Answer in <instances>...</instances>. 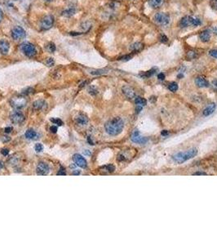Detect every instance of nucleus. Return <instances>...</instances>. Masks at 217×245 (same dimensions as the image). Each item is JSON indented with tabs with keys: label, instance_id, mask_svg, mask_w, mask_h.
<instances>
[{
	"label": "nucleus",
	"instance_id": "f8f14e48",
	"mask_svg": "<svg viewBox=\"0 0 217 245\" xmlns=\"http://www.w3.org/2000/svg\"><path fill=\"white\" fill-rule=\"evenodd\" d=\"M10 44L9 42L6 39L0 40V53L3 55H7L8 53Z\"/></svg>",
	"mask_w": 217,
	"mask_h": 245
},
{
	"label": "nucleus",
	"instance_id": "c03bdc74",
	"mask_svg": "<svg viewBox=\"0 0 217 245\" xmlns=\"http://www.w3.org/2000/svg\"><path fill=\"white\" fill-rule=\"evenodd\" d=\"M193 175H195V176H204V175H207V173L204 172H197L195 173H193Z\"/></svg>",
	"mask_w": 217,
	"mask_h": 245
},
{
	"label": "nucleus",
	"instance_id": "5fc2aeb1",
	"mask_svg": "<svg viewBox=\"0 0 217 245\" xmlns=\"http://www.w3.org/2000/svg\"><path fill=\"white\" fill-rule=\"evenodd\" d=\"M177 78H183V75H181V74H180V75H178V76H177Z\"/></svg>",
	"mask_w": 217,
	"mask_h": 245
},
{
	"label": "nucleus",
	"instance_id": "72a5a7b5",
	"mask_svg": "<svg viewBox=\"0 0 217 245\" xmlns=\"http://www.w3.org/2000/svg\"><path fill=\"white\" fill-rule=\"evenodd\" d=\"M210 5L211 8L217 11V0H211L210 1Z\"/></svg>",
	"mask_w": 217,
	"mask_h": 245
},
{
	"label": "nucleus",
	"instance_id": "c9c22d12",
	"mask_svg": "<svg viewBox=\"0 0 217 245\" xmlns=\"http://www.w3.org/2000/svg\"><path fill=\"white\" fill-rule=\"evenodd\" d=\"M88 91H89V93L90 94H91V95H96L98 91H97V90L96 89V87H93V86H91V87H89V89H88Z\"/></svg>",
	"mask_w": 217,
	"mask_h": 245
},
{
	"label": "nucleus",
	"instance_id": "a19ab883",
	"mask_svg": "<svg viewBox=\"0 0 217 245\" xmlns=\"http://www.w3.org/2000/svg\"><path fill=\"white\" fill-rule=\"evenodd\" d=\"M66 174V169H65V168H63L62 167H61V169H60V171L57 172V175H62V176H65Z\"/></svg>",
	"mask_w": 217,
	"mask_h": 245
},
{
	"label": "nucleus",
	"instance_id": "423d86ee",
	"mask_svg": "<svg viewBox=\"0 0 217 245\" xmlns=\"http://www.w3.org/2000/svg\"><path fill=\"white\" fill-rule=\"evenodd\" d=\"M25 36H26V32L21 26H16L12 30V37L15 40L23 39L25 38Z\"/></svg>",
	"mask_w": 217,
	"mask_h": 245
},
{
	"label": "nucleus",
	"instance_id": "0eeeda50",
	"mask_svg": "<svg viewBox=\"0 0 217 245\" xmlns=\"http://www.w3.org/2000/svg\"><path fill=\"white\" fill-rule=\"evenodd\" d=\"M26 103H27V101L25 100V98L24 97H14L11 101L12 106L17 110L25 107L26 105Z\"/></svg>",
	"mask_w": 217,
	"mask_h": 245
},
{
	"label": "nucleus",
	"instance_id": "f704fd0d",
	"mask_svg": "<svg viewBox=\"0 0 217 245\" xmlns=\"http://www.w3.org/2000/svg\"><path fill=\"white\" fill-rule=\"evenodd\" d=\"M132 58V55H126V56H123L122 57H120L119 60H121V61H127L129 60H131Z\"/></svg>",
	"mask_w": 217,
	"mask_h": 245
},
{
	"label": "nucleus",
	"instance_id": "c756f323",
	"mask_svg": "<svg viewBox=\"0 0 217 245\" xmlns=\"http://www.w3.org/2000/svg\"><path fill=\"white\" fill-rule=\"evenodd\" d=\"M46 64H47V66H53L54 64H55V61H54L53 58H52V57H49V58H47V60H46Z\"/></svg>",
	"mask_w": 217,
	"mask_h": 245
},
{
	"label": "nucleus",
	"instance_id": "49530a36",
	"mask_svg": "<svg viewBox=\"0 0 217 245\" xmlns=\"http://www.w3.org/2000/svg\"><path fill=\"white\" fill-rule=\"evenodd\" d=\"M9 153V150H8V149H3V150H2V154H3L4 156H6V155H8Z\"/></svg>",
	"mask_w": 217,
	"mask_h": 245
},
{
	"label": "nucleus",
	"instance_id": "6e6552de",
	"mask_svg": "<svg viewBox=\"0 0 217 245\" xmlns=\"http://www.w3.org/2000/svg\"><path fill=\"white\" fill-rule=\"evenodd\" d=\"M10 119H11V121L13 123H14V124H21L22 122H24V120H25V116H24V114L21 111L15 110V111H13L11 114Z\"/></svg>",
	"mask_w": 217,
	"mask_h": 245
},
{
	"label": "nucleus",
	"instance_id": "f257e3e1",
	"mask_svg": "<svg viewBox=\"0 0 217 245\" xmlns=\"http://www.w3.org/2000/svg\"><path fill=\"white\" fill-rule=\"evenodd\" d=\"M123 128H124L123 120L119 117H116L108 121L105 126L106 133L110 136L119 135V133H122Z\"/></svg>",
	"mask_w": 217,
	"mask_h": 245
},
{
	"label": "nucleus",
	"instance_id": "6e6d98bb",
	"mask_svg": "<svg viewBox=\"0 0 217 245\" xmlns=\"http://www.w3.org/2000/svg\"><path fill=\"white\" fill-rule=\"evenodd\" d=\"M45 2H52V1H53V0H44Z\"/></svg>",
	"mask_w": 217,
	"mask_h": 245
},
{
	"label": "nucleus",
	"instance_id": "bb28decb",
	"mask_svg": "<svg viewBox=\"0 0 217 245\" xmlns=\"http://www.w3.org/2000/svg\"><path fill=\"white\" fill-rule=\"evenodd\" d=\"M47 50L49 52H51V53H52V52H54L56 51V45L54 44L53 43H48L47 45Z\"/></svg>",
	"mask_w": 217,
	"mask_h": 245
},
{
	"label": "nucleus",
	"instance_id": "de8ad7c7",
	"mask_svg": "<svg viewBox=\"0 0 217 245\" xmlns=\"http://www.w3.org/2000/svg\"><path fill=\"white\" fill-rule=\"evenodd\" d=\"M3 11H2V9L0 8V22L2 21V20H3Z\"/></svg>",
	"mask_w": 217,
	"mask_h": 245
},
{
	"label": "nucleus",
	"instance_id": "aec40b11",
	"mask_svg": "<svg viewBox=\"0 0 217 245\" xmlns=\"http://www.w3.org/2000/svg\"><path fill=\"white\" fill-rule=\"evenodd\" d=\"M25 136L27 139H29V140H35V139H37L38 134L34 130H33V129H29V130H27V131L25 132Z\"/></svg>",
	"mask_w": 217,
	"mask_h": 245
},
{
	"label": "nucleus",
	"instance_id": "f3484780",
	"mask_svg": "<svg viewBox=\"0 0 217 245\" xmlns=\"http://www.w3.org/2000/svg\"><path fill=\"white\" fill-rule=\"evenodd\" d=\"M144 48V44L140 42H136V43H132L131 46H130V50L133 52H139L140 51L143 50Z\"/></svg>",
	"mask_w": 217,
	"mask_h": 245
},
{
	"label": "nucleus",
	"instance_id": "b1692460",
	"mask_svg": "<svg viewBox=\"0 0 217 245\" xmlns=\"http://www.w3.org/2000/svg\"><path fill=\"white\" fill-rule=\"evenodd\" d=\"M135 103L137 105L143 107V106H144V105H146V100H145V99H144L143 97L137 96V97L135 99Z\"/></svg>",
	"mask_w": 217,
	"mask_h": 245
},
{
	"label": "nucleus",
	"instance_id": "cd10ccee",
	"mask_svg": "<svg viewBox=\"0 0 217 245\" xmlns=\"http://www.w3.org/2000/svg\"><path fill=\"white\" fill-rule=\"evenodd\" d=\"M33 88H32V87H26L25 89L22 90V91H21V94L24 96H26V95H29V94H30V93H33Z\"/></svg>",
	"mask_w": 217,
	"mask_h": 245
},
{
	"label": "nucleus",
	"instance_id": "a18cd8bd",
	"mask_svg": "<svg viewBox=\"0 0 217 245\" xmlns=\"http://www.w3.org/2000/svg\"><path fill=\"white\" fill-rule=\"evenodd\" d=\"M12 131H13V128H12V127H7V128H5V133H11Z\"/></svg>",
	"mask_w": 217,
	"mask_h": 245
},
{
	"label": "nucleus",
	"instance_id": "603ef678",
	"mask_svg": "<svg viewBox=\"0 0 217 245\" xmlns=\"http://www.w3.org/2000/svg\"><path fill=\"white\" fill-rule=\"evenodd\" d=\"M73 174H74V175H79V174H80V172H79V171H78V172H74Z\"/></svg>",
	"mask_w": 217,
	"mask_h": 245
},
{
	"label": "nucleus",
	"instance_id": "f03ea898",
	"mask_svg": "<svg viewBox=\"0 0 217 245\" xmlns=\"http://www.w3.org/2000/svg\"><path fill=\"white\" fill-rule=\"evenodd\" d=\"M197 154V149L192 148V149L186 150L185 152H180V153L174 154L172 158H173V160L176 163H182L185 162V161H187V160L190 159V158L195 157Z\"/></svg>",
	"mask_w": 217,
	"mask_h": 245
},
{
	"label": "nucleus",
	"instance_id": "39448f33",
	"mask_svg": "<svg viewBox=\"0 0 217 245\" xmlns=\"http://www.w3.org/2000/svg\"><path fill=\"white\" fill-rule=\"evenodd\" d=\"M54 24V17L52 15H47L43 18L40 23V28L43 30H48L50 29Z\"/></svg>",
	"mask_w": 217,
	"mask_h": 245
},
{
	"label": "nucleus",
	"instance_id": "4468645a",
	"mask_svg": "<svg viewBox=\"0 0 217 245\" xmlns=\"http://www.w3.org/2000/svg\"><path fill=\"white\" fill-rule=\"evenodd\" d=\"M122 90H123V94L126 96L127 98H129V99H132V98H134L135 96V91L131 87H129V86H127V85L123 86Z\"/></svg>",
	"mask_w": 217,
	"mask_h": 245
},
{
	"label": "nucleus",
	"instance_id": "1a4fd4ad",
	"mask_svg": "<svg viewBox=\"0 0 217 245\" xmlns=\"http://www.w3.org/2000/svg\"><path fill=\"white\" fill-rule=\"evenodd\" d=\"M131 141L135 143H139V144H144L145 142H147L148 139L146 137H142L140 134L139 131L138 130H134L133 133L131 134Z\"/></svg>",
	"mask_w": 217,
	"mask_h": 245
},
{
	"label": "nucleus",
	"instance_id": "e433bc0d",
	"mask_svg": "<svg viewBox=\"0 0 217 245\" xmlns=\"http://www.w3.org/2000/svg\"><path fill=\"white\" fill-rule=\"evenodd\" d=\"M34 149H35V150L37 151V152H41L42 150H43V145L42 144H36L35 145V146H34Z\"/></svg>",
	"mask_w": 217,
	"mask_h": 245
},
{
	"label": "nucleus",
	"instance_id": "ddd939ff",
	"mask_svg": "<svg viewBox=\"0 0 217 245\" xmlns=\"http://www.w3.org/2000/svg\"><path fill=\"white\" fill-rule=\"evenodd\" d=\"M193 21H194V18H193L192 17L185 16L180 20V26L182 28H184V27H188L189 25H193Z\"/></svg>",
	"mask_w": 217,
	"mask_h": 245
},
{
	"label": "nucleus",
	"instance_id": "09e8293b",
	"mask_svg": "<svg viewBox=\"0 0 217 245\" xmlns=\"http://www.w3.org/2000/svg\"><path fill=\"white\" fill-rule=\"evenodd\" d=\"M141 109H142V107L141 106H139V105H137V108H136V113H140V110H141Z\"/></svg>",
	"mask_w": 217,
	"mask_h": 245
},
{
	"label": "nucleus",
	"instance_id": "5701e85b",
	"mask_svg": "<svg viewBox=\"0 0 217 245\" xmlns=\"http://www.w3.org/2000/svg\"><path fill=\"white\" fill-rule=\"evenodd\" d=\"M163 0H149V4L154 8H158L162 5Z\"/></svg>",
	"mask_w": 217,
	"mask_h": 245
},
{
	"label": "nucleus",
	"instance_id": "a878e982",
	"mask_svg": "<svg viewBox=\"0 0 217 245\" xmlns=\"http://www.w3.org/2000/svg\"><path fill=\"white\" fill-rule=\"evenodd\" d=\"M168 89H169L171 91L175 92V91H176L177 90H178V84H177L176 83H175V82H172V83H170V84H169V86H168Z\"/></svg>",
	"mask_w": 217,
	"mask_h": 245
},
{
	"label": "nucleus",
	"instance_id": "20e7f679",
	"mask_svg": "<svg viewBox=\"0 0 217 245\" xmlns=\"http://www.w3.org/2000/svg\"><path fill=\"white\" fill-rule=\"evenodd\" d=\"M154 19V21L157 24L161 25H167L168 23L170 22V17H169V15L164 13H156Z\"/></svg>",
	"mask_w": 217,
	"mask_h": 245
},
{
	"label": "nucleus",
	"instance_id": "6ab92c4d",
	"mask_svg": "<svg viewBox=\"0 0 217 245\" xmlns=\"http://www.w3.org/2000/svg\"><path fill=\"white\" fill-rule=\"evenodd\" d=\"M216 107V104H215V103L210 104L208 106L203 110V115H204V116H208L210 114H211L215 111Z\"/></svg>",
	"mask_w": 217,
	"mask_h": 245
},
{
	"label": "nucleus",
	"instance_id": "412c9836",
	"mask_svg": "<svg viewBox=\"0 0 217 245\" xmlns=\"http://www.w3.org/2000/svg\"><path fill=\"white\" fill-rule=\"evenodd\" d=\"M199 38H200L201 41L202 42H204V43L208 42L209 40H210V38H211V34H210V32H209L208 30H204V31H202V32L200 34Z\"/></svg>",
	"mask_w": 217,
	"mask_h": 245
},
{
	"label": "nucleus",
	"instance_id": "864d4df0",
	"mask_svg": "<svg viewBox=\"0 0 217 245\" xmlns=\"http://www.w3.org/2000/svg\"><path fill=\"white\" fill-rule=\"evenodd\" d=\"M84 154H88V155H89V154H91V153H90V152H89V151H87V150H86V151L84 152Z\"/></svg>",
	"mask_w": 217,
	"mask_h": 245
},
{
	"label": "nucleus",
	"instance_id": "4be33fe9",
	"mask_svg": "<svg viewBox=\"0 0 217 245\" xmlns=\"http://www.w3.org/2000/svg\"><path fill=\"white\" fill-rule=\"evenodd\" d=\"M75 13H76V9L70 8H68L65 10V11H63L62 12V16L66 17H72V16H74Z\"/></svg>",
	"mask_w": 217,
	"mask_h": 245
},
{
	"label": "nucleus",
	"instance_id": "4c0bfd02",
	"mask_svg": "<svg viewBox=\"0 0 217 245\" xmlns=\"http://www.w3.org/2000/svg\"><path fill=\"white\" fill-rule=\"evenodd\" d=\"M209 54L211 55L212 57L217 59V49H213L209 52Z\"/></svg>",
	"mask_w": 217,
	"mask_h": 245
},
{
	"label": "nucleus",
	"instance_id": "9b49d317",
	"mask_svg": "<svg viewBox=\"0 0 217 245\" xmlns=\"http://www.w3.org/2000/svg\"><path fill=\"white\" fill-rule=\"evenodd\" d=\"M73 159H74V163L77 165V166L80 167L82 168H87V163L86 159L82 157V155L80 154H74V157H73Z\"/></svg>",
	"mask_w": 217,
	"mask_h": 245
},
{
	"label": "nucleus",
	"instance_id": "7c9ffc66",
	"mask_svg": "<svg viewBox=\"0 0 217 245\" xmlns=\"http://www.w3.org/2000/svg\"><path fill=\"white\" fill-rule=\"evenodd\" d=\"M104 168L105 169V171L109 172H114L115 170V167L112 164H110V165H107V166L104 167Z\"/></svg>",
	"mask_w": 217,
	"mask_h": 245
},
{
	"label": "nucleus",
	"instance_id": "a211bd4d",
	"mask_svg": "<svg viewBox=\"0 0 217 245\" xmlns=\"http://www.w3.org/2000/svg\"><path fill=\"white\" fill-rule=\"evenodd\" d=\"M46 106V102L45 101L43 100H38L36 101H34L33 104V108L36 110H40L43 109L45 108Z\"/></svg>",
	"mask_w": 217,
	"mask_h": 245
},
{
	"label": "nucleus",
	"instance_id": "3c124183",
	"mask_svg": "<svg viewBox=\"0 0 217 245\" xmlns=\"http://www.w3.org/2000/svg\"><path fill=\"white\" fill-rule=\"evenodd\" d=\"M167 134H168L167 131H165V130H164V131L162 132V135H163V136H167Z\"/></svg>",
	"mask_w": 217,
	"mask_h": 245
},
{
	"label": "nucleus",
	"instance_id": "9d476101",
	"mask_svg": "<svg viewBox=\"0 0 217 245\" xmlns=\"http://www.w3.org/2000/svg\"><path fill=\"white\" fill-rule=\"evenodd\" d=\"M37 174L40 175V176H44V175H47L49 172L50 168L49 166L43 162L38 163V164L37 165Z\"/></svg>",
	"mask_w": 217,
	"mask_h": 245
},
{
	"label": "nucleus",
	"instance_id": "dca6fc26",
	"mask_svg": "<svg viewBox=\"0 0 217 245\" xmlns=\"http://www.w3.org/2000/svg\"><path fill=\"white\" fill-rule=\"evenodd\" d=\"M195 83L199 87H207L209 86L208 81L202 77H197L195 79Z\"/></svg>",
	"mask_w": 217,
	"mask_h": 245
},
{
	"label": "nucleus",
	"instance_id": "2f4dec72",
	"mask_svg": "<svg viewBox=\"0 0 217 245\" xmlns=\"http://www.w3.org/2000/svg\"><path fill=\"white\" fill-rule=\"evenodd\" d=\"M105 73H107V70H98L91 71V75H103V74H105Z\"/></svg>",
	"mask_w": 217,
	"mask_h": 245
},
{
	"label": "nucleus",
	"instance_id": "37998d69",
	"mask_svg": "<svg viewBox=\"0 0 217 245\" xmlns=\"http://www.w3.org/2000/svg\"><path fill=\"white\" fill-rule=\"evenodd\" d=\"M158 79H159V80H163V79H165V75L163 74V73H160V74H158Z\"/></svg>",
	"mask_w": 217,
	"mask_h": 245
},
{
	"label": "nucleus",
	"instance_id": "8fccbe9b",
	"mask_svg": "<svg viewBox=\"0 0 217 245\" xmlns=\"http://www.w3.org/2000/svg\"><path fill=\"white\" fill-rule=\"evenodd\" d=\"M212 84L214 85V87H216V88H217V80H216H216H213Z\"/></svg>",
	"mask_w": 217,
	"mask_h": 245
},
{
	"label": "nucleus",
	"instance_id": "79ce46f5",
	"mask_svg": "<svg viewBox=\"0 0 217 245\" xmlns=\"http://www.w3.org/2000/svg\"><path fill=\"white\" fill-rule=\"evenodd\" d=\"M50 130H51L52 133H56L57 132V126H52V127L50 128Z\"/></svg>",
	"mask_w": 217,
	"mask_h": 245
},
{
	"label": "nucleus",
	"instance_id": "7ed1b4c3",
	"mask_svg": "<svg viewBox=\"0 0 217 245\" xmlns=\"http://www.w3.org/2000/svg\"><path fill=\"white\" fill-rule=\"evenodd\" d=\"M21 50L28 57H33L37 53L35 47L29 42H25L21 44Z\"/></svg>",
	"mask_w": 217,
	"mask_h": 245
},
{
	"label": "nucleus",
	"instance_id": "c85d7f7f",
	"mask_svg": "<svg viewBox=\"0 0 217 245\" xmlns=\"http://www.w3.org/2000/svg\"><path fill=\"white\" fill-rule=\"evenodd\" d=\"M186 57H187V58L188 59L191 60V59L195 58V57H197V54H196V52H193V51H189V52H187Z\"/></svg>",
	"mask_w": 217,
	"mask_h": 245
},
{
	"label": "nucleus",
	"instance_id": "58836bf2",
	"mask_svg": "<svg viewBox=\"0 0 217 245\" xmlns=\"http://www.w3.org/2000/svg\"><path fill=\"white\" fill-rule=\"evenodd\" d=\"M160 40L162 43H167L168 41V38L165 34H161L160 36Z\"/></svg>",
	"mask_w": 217,
	"mask_h": 245
},
{
	"label": "nucleus",
	"instance_id": "2eb2a0df",
	"mask_svg": "<svg viewBox=\"0 0 217 245\" xmlns=\"http://www.w3.org/2000/svg\"><path fill=\"white\" fill-rule=\"evenodd\" d=\"M75 121L79 125H86L88 123V118L83 114H79L75 118Z\"/></svg>",
	"mask_w": 217,
	"mask_h": 245
},
{
	"label": "nucleus",
	"instance_id": "ea45409f",
	"mask_svg": "<svg viewBox=\"0 0 217 245\" xmlns=\"http://www.w3.org/2000/svg\"><path fill=\"white\" fill-rule=\"evenodd\" d=\"M201 24H202L201 20H199V19H197H197H194L193 25V26H197V25H200Z\"/></svg>",
	"mask_w": 217,
	"mask_h": 245
},
{
	"label": "nucleus",
	"instance_id": "393cba45",
	"mask_svg": "<svg viewBox=\"0 0 217 245\" xmlns=\"http://www.w3.org/2000/svg\"><path fill=\"white\" fill-rule=\"evenodd\" d=\"M156 71H157V69L154 68V69H151V70H149L147 71V72H144V74H141L140 76H141L142 78H149V77H151L152 75H154Z\"/></svg>",
	"mask_w": 217,
	"mask_h": 245
},
{
	"label": "nucleus",
	"instance_id": "473e14b6",
	"mask_svg": "<svg viewBox=\"0 0 217 245\" xmlns=\"http://www.w3.org/2000/svg\"><path fill=\"white\" fill-rule=\"evenodd\" d=\"M51 121L54 124H57L58 126H61L63 124V122L60 119H51Z\"/></svg>",
	"mask_w": 217,
	"mask_h": 245
}]
</instances>
